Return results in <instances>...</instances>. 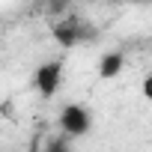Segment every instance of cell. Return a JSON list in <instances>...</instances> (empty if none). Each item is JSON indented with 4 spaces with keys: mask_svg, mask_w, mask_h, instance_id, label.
<instances>
[{
    "mask_svg": "<svg viewBox=\"0 0 152 152\" xmlns=\"http://www.w3.org/2000/svg\"><path fill=\"white\" fill-rule=\"evenodd\" d=\"M90 125H93V116H90L87 107H81V104H69V107H63V113H60V131H66L69 137H81V134H87Z\"/></svg>",
    "mask_w": 152,
    "mask_h": 152,
    "instance_id": "3957f363",
    "label": "cell"
},
{
    "mask_svg": "<svg viewBox=\"0 0 152 152\" xmlns=\"http://www.w3.org/2000/svg\"><path fill=\"white\" fill-rule=\"evenodd\" d=\"M69 3H72V0H48V3H45V12H66L69 9Z\"/></svg>",
    "mask_w": 152,
    "mask_h": 152,
    "instance_id": "8992f818",
    "label": "cell"
},
{
    "mask_svg": "<svg viewBox=\"0 0 152 152\" xmlns=\"http://www.w3.org/2000/svg\"><path fill=\"white\" fill-rule=\"evenodd\" d=\"M143 96H146V99H152V75L143 81Z\"/></svg>",
    "mask_w": 152,
    "mask_h": 152,
    "instance_id": "52a82bcc",
    "label": "cell"
},
{
    "mask_svg": "<svg viewBox=\"0 0 152 152\" xmlns=\"http://www.w3.org/2000/svg\"><path fill=\"white\" fill-rule=\"evenodd\" d=\"M122 54L119 51H107L102 60H99V75H102V78H116V75H119V69H122Z\"/></svg>",
    "mask_w": 152,
    "mask_h": 152,
    "instance_id": "5b68a950",
    "label": "cell"
},
{
    "mask_svg": "<svg viewBox=\"0 0 152 152\" xmlns=\"http://www.w3.org/2000/svg\"><path fill=\"white\" fill-rule=\"evenodd\" d=\"M54 36H57V42H63V45H78V42L96 39V27H93V24H87L81 15L69 12L63 21H57V24H54Z\"/></svg>",
    "mask_w": 152,
    "mask_h": 152,
    "instance_id": "6da1fadb",
    "label": "cell"
},
{
    "mask_svg": "<svg viewBox=\"0 0 152 152\" xmlns=\"http://www.w3.org/2000/svg\"><path fill=\"white\" fill-rule=\"evenodd\" d=\"M60 78H63V60H48L42 63L36 72H33V87L39 96H54L57 87H60Z\"/></svg>",
    "mask_w": 152,
    "mask_h": 152,
    "instance_id": "7a4b0ae2",
    "label": "cell"
},
{
    "mask_svg": "<svg viewBox=\"0 0 152 152\" xmlns=\"http://www.w3.org/2000/svg\"><path fill=\"white\" fill-rule=\"evenodd\" d=\"M30 149H45V152H69L72 149V137L66 134V131H60L57 137H36L33 143H30Z\"/></svg>",
    "mask_w": 152,
    "mask_h": 152,
    "instance_id": "277c9868",
    "label": "cell"
}]
</instances>
